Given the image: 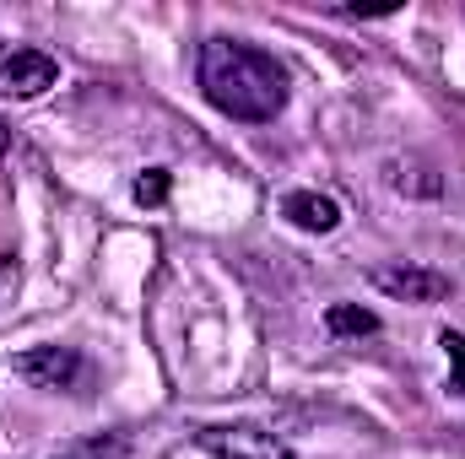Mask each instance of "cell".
Returning a JSON list of instances; mask_svg holds the SVG:
<instances>
[{"instance_id":"1","label":"cell","mask_w":465,"mask_h":459,"mask_svg":"<svg viewBox=\"0 0 465 459\" xmlns=\"http://www.w3.org/2000/svg\"><path fill=\"white\" fill-rule=\"evenodd\" d=\"M195 82L206 93V103L217 114L238 119V124H271L287 109V65L243 38H206L201 60H195Z\"/></svg>"},{"instance_id":"2","label":"cell","mask_w":465,"mask_h":459,"mask_svg":"<svg viewBox=\"0 0 465 459\" xmlns=\"http://www.w3.org/2000/svg\"><path fill=\"white\" fill-rule=\"evenodd\" d=\"M368 281L390 298V303H411V308H433L455 292V281L433 265H411V259H384L368 270Z\"/></svg>"},{"instance_id":"3","label":"cell","mask_w":465,"mask_h":459,"mask_svg":"<svg viewBox=\"0 0 465 459\" xmlns=\"http://www.w3.org/2000/svg\"><path fill=\"white\" fill-rule=\"evenodd\" d=\"M82 373H87V362H82V351H76V346H33V351H22V356H16V378H22V384H33V389H49V395L76 389V384H82Z\"/></svg>"},{"instance_id":"4","label":"cell","mask_w":465,"mask_h":459,"mask_svg":"<svg viewBox=\"0 0 465 459\" xmlns=\"http://www.w3.org/2000/svg\"><path fill=\"white\" fill-rule=\"evenodd\" d=\"M54 82H60L54 54H44V49H5V60H0V98L27 103V98H44Z\"/></svg>"},{"instance_id":"5","label":"cell","mask_w":465,"mask_h":459,"mask_svg":"<svg viewBox=\"0 0 465 459\" xmlns=\"http://www.w3.org/2000/svg\"><path fill=\"white\" fill-rule=\"evenodd\" d=\"M201 449L212 459H287V444L260 427H206Z\"/></svg>"},{"instance_id":"6","label":"cell","mask_w":465,"mask_h":459,"mask_svg":"<svg viewBox=\"0 0 465 459\" xmlns=\"http://www.w3.org/2000/svg\"><path fill=\"white\" fill-rule=\"evenodd\" d=\"M282 217L303 232H336L341 228V206L331 195H320V190H287L282 195Z\"/></svg>"},{"instance_id":"7","label":"cell","mask_w":465,"mask_h":459,"mask_svg":"<svg viewBox=\"0 0 465 459\" xmlns=\"http://www.w3.org/2000/svg\"><path fill=\"white\" fill-rule=\"evenodd\" d=\"M384 173H390V184H395L401 195H422V200L444 195V179H439L433 168H422V162H401V157H395V162H390Z\"/></svg>"},{"instance_id":"8","label":"cell","mask_w":465,"mask_h":459,"mask_svg":"<svg viewBox=\"0 0 465 459\" xmlns=\"http://www.w3.org/2000/svg\"><path fill=\"white\" fill-rule=\"evenodd\" d=\"M325 325H331V336H341V341H362V336L379 330V314H368V308H357V303H331V308H325Z\"/></svg>"},{"instance_id":"9","label":"cell","mask_w":465,"mask_h":459,"mask_svg":"<svg viewBox=\"0 0 465 459\" xmlns=\"http://www.w3.org/2000/svg\"><path fill=\"white\" fill-rule=\"evenodd\" d=\"M49 459H130V444L119 433H104V438H76V444L54 449Z\"/></svg>"},{"instance_id":"10","label":"cell","mask_w":465,"mask_h":459,"mask_svg":"<svg viewBox=\"0 0 465 459\" xmlns=\"http://www.w3.org/2000/svg\"><path fill=\"white\" fill-rule=\"evenodd\" d=\"M168 190H173V179H168V168H146L135 184H130V195H135V206H163L168 200Z\"/></svg>"},{"instance_id":"11","label":"cell","mask_w":465,"mask_h":459,"mask_svg":"<svg viewBox=\"0 0 465 459\" xmlns=\"http://www.w3.org/2000/svg\"><path fill=\"white\" fill-rule=\"evenodd\" d=\"M439 346H444V356H450V389L465 395V330H444Z\"/></svg>"},{"instance_id":"12","label":"cell","mask_w":465,"mask_h":459,"mask_svg":"<svg viewBox=\"0 0 465 459\" xmlns=\"http://www.w3.org/2000/svg\"><path fill=\"white\" fill-rule=\"evenodd\" d=\"M16 292H22V259L16 254H0V308L16 303Z\"/></svg>"},{"instance_id":"13","label":"cell","mask_w":465,"mask_h":459,"mask_svg":"<svg viewBox=\"0 0 465 459\" xmlns=\"http://www.w3.org/2000/svg\"><path fill=\"white\" fill-rule=\"evenodd\" d=\"M5 146H11V130H5V119H0V157H5Z\"/></svg>"}]
</instances>
